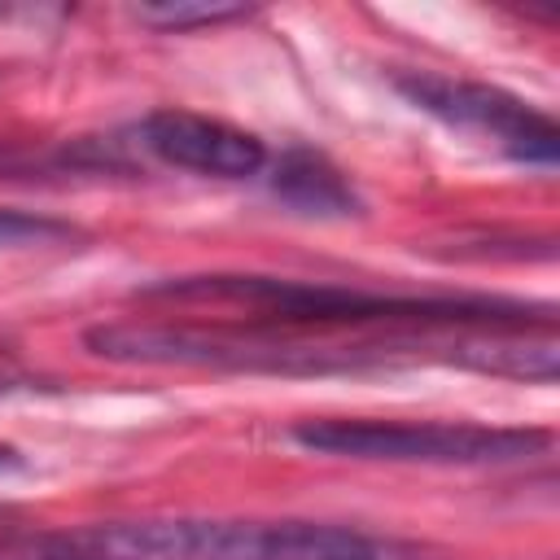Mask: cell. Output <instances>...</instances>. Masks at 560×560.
<instances>
[{
  "label": "cell",
  "mask_w": 560,
  "mask_h": 560,
  "mask_svg": "<svg viewBox=\"0 0 560 560\" xmlns=\"http://www.w3.org/2000/svg\"><path fill=\"white\" fill-rule=\"evenodd\" d=\"M144 298L158 302H214L254 315V328L302 332V328H472V332H525L529 319L556 324L551 306L508 302V298H411V293H368L324 280L289 276H179L149 284Z\"/></svg>",
  "instance_id": "cell-1"
},
{
  "label": "cell",
  "mask_w": 560,
  "mask_h": 560,
  "mask_svg": "<svg viewBox=\"0 0 560 560\" xmlns=\"http://www.w3.org/2000/svg\"><path fill=\"white\" fill-rule=\"evenodd\" d=\"M0 560H394V542L328 521L144 516L26 529Z\"/></svg>",
  "instance_id": "cell-2"
},
{
  "label": "cell",
  "mask_w": 560,
  "mask_h": 560,
  "mask_svg": "<svg viewBox=\"0 0 560 560\" xmlns=\"http://www.w3.org/2000/svg\"><path fill=\"white\" fill-rule=\"evenodd\" d=\"M83 346L109 363L144 368H210V372H249V376H332V372H372L394 359L416 363L433 359L429 341H306L276 328H184V324H96L83 332Z\"/></svg>",
  "instance_id": "cell-3"
},
{
  "label": "cell",
  "mask_w": 560,
  "mask_h": 560,
  "mask_svg": "<svg viewBox=\"0 0 560 560\" xmlns=\"http://www.w3.org/2000/svg\"><path fill=\"white\" fill-rule=\"evenodd\" d=\"M293 442L341 459H389V464H516L551 446L547 429H499V424H451V420H298Z\"/></svg>",
  "instance_id": "cell-4"
},
{
  "label": "cell",
  "mask_w": 560,
  "mask_h": 560,
  "mask_svg": "<svg viewBox=\"0 0 560 560\" xmlns=\"http://www.w3.org/2000/svg\"><path fill=\"white\" fill-rule=\"evenodd\" d=\"M394 88L438 122L468 131L499 153L529 162V166H556L560 158V131L556 122L534 109L529 101L494 88V83H472V79H446V74H398Z\"/></svg>",
  "instance_id": "cell-5"
},
{
  "label": "cell",
  "mask_w": 560,
  "mask_h": 560,
  "mask_svg": "<svg viewBox=\"0 0 560 560\" xmlns=\"http://www.w3.org/2000/svg\"><path fill=\"white\" fill-rule=\"evenodd\" d=\"M140 144L166 166L214 179H245L267 166V144L254 131L192 109H153L140 122Z\"/></svg>",
  "instance_id": "cell-6"
},
{
  "label": "cell",
  "mask_w": 560,
  "mask_h": 560,
  "mask_svg": "<svg viewBox=\"0 0 560 560\" xmlns=\"http://www.w3.org/2000/svg\"><path fill=\"white\" fill-rule=\"evenodd\" d=\"M271 192L293 206L298 214H315V219H346L359 214V192L350 188V179L311 149H289L276 171H271Z\"/></svg>",
  "instance_id": "cell-7"
},
{
  "label": "cell",
  "mask_w": 560,
  "mask_h": 560,
  "mask_svg": "<svg viewBox=\"0 0 560 560\" xmlns=\"http://www.w3.org/2000/svg\"><path fill=\"white\" fill-rule=\"evenodd\" d=\"M245 4L232 0H158V4H140L136 18L158 26V31H192V26H214L228 18H241Z\"/></svg>",
  "instance_id": "cell-8"
},
{
  "label": "cell",
  "mask_w": 560,
  "mask_h": 560,
  "mask_svg": "<svg viewBox=\"0 0 560 560\" xmlns=\"http://www.w3.org/2000/svg\"><path fill=\"white\" fill-rule=\"evenodd\" d=\"M79 228L52 214H31V210H9L0 206V249H26V245H57L74 241Z\"/></svg>",
  "instance_id": "cell-9"
},
{
  "label": "cell",
  "mask_w": 560,
  "mask_h": 560,
  "mask_svg": "<svg viewBox=\"0 0 560 560\" xmlns=\"http://www.w3.org/2000/svg\"><path fill=\"white\" fill-rule=\"evenodd\" d=\"M22 534H26L22 512H18V508H9V503H0V551H4L9 542H18Z\"/></svg>",
  "instance_id": "cell-10"
}]
</instances>
